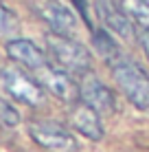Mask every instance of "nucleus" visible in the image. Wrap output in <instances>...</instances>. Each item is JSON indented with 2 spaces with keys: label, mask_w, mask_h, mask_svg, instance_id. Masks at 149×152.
Here are the masks:
<instances>
[{
  "label": "nucleus",
  "mask_w": 149,
  "mask_h": 152,
  "mask_svg": "<svg viewBox=\"0 0 149 152\" xmlns=\"http://www.w3.org/2000/svg\"><path fill=\"white\" fill-rule=\"evenodd\" d=\"M7 55L15 64H22L33 71H44L48 69V57L33 40L27 38H15L7 42Z\"/></svg>",
  "instance_id": "nucleus-8"
},
{
  "label": "nucleus",
  "mask_w": 149,
  "mask_h": 152,
  "mask_svg": "<svg viewBox=\"0 0 149 152\" xmlns=\"http://www.w3.org/2000/svg\"><path fill=\"white\" fill-rule=\"evenodd\" d=\"M46 46H48V53L59 69H64L68 73H81V75L92 71L90 51L81 42L73 40L70 35L48 33L46 35Z\"/></svg>",
  "instance_id": "nucleus-2"
},
{
  "label": "nucleus",
  "mask_w": 149,
  "mask_h": 152,
  "mask_svg": "<svg viewBox=\"0 0 149 152\" xmlns=\"http://www.w3.org/2000/svg\"><path fill=\"white\" fill-rule=\"evenodd\" d=\"M125 13L143 31H149V0H121Z\"/></svg>",
  "instance_id": "nucleus-12"
},
{
  "label": "nucleus",
  "mask_w": 149,
  "mask_h": 152,
  "mask_svg": "<svg viewBox=\"0 0 149 152\" xmlns=\"http://www.w3.org/2000/svg\"><path fill=\"white\" fill-rule=\"evenodd\" d=\"M29 134L37 145L50 152H77V139L68 128L57 121L48 119H35L29 124Z\"/></svg>",
  "instance_id": "nucleus-3"
},
{
  "label": "nucleus",
  "mask_w": 149,
  "mask_h": 152,
  "mask_svg": "<svg viewBox=\"0 0 149 152\" xmlns=\"http://www.w3.org/2000/svg\"><path fill=\"white\" fill-rule=\"evenodd\" d=\"M37 15L53 29V33L59 35H70L77 29V15L70 7H66L59 0H40L35 4Z\"/></svg>",
  "instance_id": "nucleus-6"
},
{
  "label": "nucleus",
  "mask_w": 149,
  "mask_h": 152,
  "mask_svg": "<svg viewBox=\"0 0 149 152\" xmlns=\"http://www.w3.org/2000/svg\"><path fill=\"white\" fill-rule=\"evenodd\" d=\"M112 77H114L116 86L121 88V93L125 99L136 106L138 110H149V75L136 62L121 57L116 64L110 66Z\"/></svg>",
  "instance_id": "nucleus-1"
},
{
  "label": "nucleus",
  "mask_w": 149,
  "mask_h": 152,
  "mask_svg": "<svg viewBox=\"0 0 149 152\" xmlns=\"http://www.w3.org/2000/svg\"><path fill=\"white\" fill-rule=\"evenodd\" d=\"M40 73H42V75H40L42 86L53 97L61 99V102H68V104H77L81 99V86L75 82V77L70 75L68 71L48 66V69H44Z\"/></svg>",
  "instance_id": "nucleus-5"
},
{
  "label": "nucleus",
  "mask_w": 149,
  "mask_h": 152,
  "mask_svg": "<svg viewBox=\"0 0 149 152\" xmlns=\"http://www.w3.org/2000/svg\"><path fill=\"white\" fill-rule=\"evenodd\" d=\"M70 126L90 141H101L105 134L101 115L96 110H92L90 106H86V104H75L73 106V110H70Z\"/></svg>",
  "instance_id": "nucleus-10"
},
{
  "label": "nucleus",
  "mask_w": 149,
  "mask_h": 152,
  "mask_svg": "<svg viewBox=\"0 0 149 152\" xmlns=\"http://www.w3.org/2000/svg\"><path fill=\"white\" fill-rule=\"evenodd\" d=\"M138 42H140L143 51H145V55L149 60V31H140V33H138Z\"/></svg>",
  "instance_id": "nucleus-16"
},
{
  "label": "nucleus",
  "mask_w": 149,
  "mask_h": 152,
  "mask_svg": "<svg viewBox=\"0 0 149 152\" xmlns=\"http://www.w3.org/2000/svg\"><path fill=\"white\" fill-rule=\"evenodd\" d=\"M81 104L90 106L92 110H96L99 115H110V113L116 110L114 93L103 82H99L92 75H88L83 80V84H81Z\"/></svg>",
  "instance_id": "nucleus-9"
},
{
  "label": "nucleus",
  "mask_w": 149,
  "mask_h": 152,
  "mask_svg": "<svg viewBox=\"0 0 149 152\" xmlns=\"http://www.w3.org/2000/svg\"><path fill=\"white\" fill-rule=\"evenodd\" d=\"M0 121L4 126H9V128H13V126L20 124V113L15 110L2 95H0Z\"/></svg>",
  "instance_id": "nucleus-13"
},
{
  "label": "nucleus",
  "mask_w": 149,
  "mask_h": 152,
  "mask_svg": "<svg viewBox=\"0 0 149 152\" xmlns=\"http://www.w3.org/2000/svg\"><path fill=\"white\" fill-rule=\"evenodd\" d=\"M96 11H99V18L103 22V27L112 33L121 35V38H132L134 35V27H132L130 15L125 13L123 4L119 0H96L94 2Z\"/></svg>",
  "instance_id": "nucleus-7"
},
{
  "label": "nucleus",
  "mask_w": 149,
  "mask_h": 152,
  "mask_svg": "<svg viewBox=\"0 0 149 152\" xmlns=\"http://www.w3.org/2000/svg\"><path fill=\"white\" fill-rule=\"evenodd\" d=\"M11 22H13V18H11V13H9V9L4 7V4H0V33L11 27Z\"/></svg>",
  "instance_id": "nucleus-15"
},
{
  "label": "nucleus",
  "mask_w": 149,
  "mask_h": 152,
  "mask_svg": "<svg viewBox=\"0 0 149 152\" xmlns=\"http://www.w3.org/2000/svg\"><path fill=\"white\" fill-rule=\"evenodd\" d=\"M73 2H75L77 11L81 13V18L86 20V24H88V29H90V31H94V27H92V20H90V11H88V2H86V0H73Z\"/></svg>",
  "instance_id": "nucleus-14"
},
{
  "label": "nucleus",
  "mask_w": 149,
  "mask_h": 152,
  "mask_svg": "<svg viewBox=\"0 0 149 152\" xmlns=\"http://www.w3.org/2000/svg\"><path fill=\"white\" fill-rule=\"evenodd\" d=\"M0 82H2L4 91L15 102L27 104V106H40V104H44V86L37 80L29 77L24 71L15 69V66L0 69Z\"/></svg>",
  "instance_id": "nucleus-4"
},
{
  "label": "nucleus",
  "mask_w": 149,
  "mask_h": 152,
  "mask_svg": "<svg viewBox=\"0 0 149 152\" xmlns=\"http://www.w3.org/2000/svg\"><path fill=\"white\" fill-rule=\"evenodd\" d=\"M92 46H94V51L107 62V66L116 64L121 57H125L123 51H121V46L116 44V40L110 35L107 29H94L92 31Z\"/></svg>",
  "instance_id": "nucleus-11"
}]
</instances>
